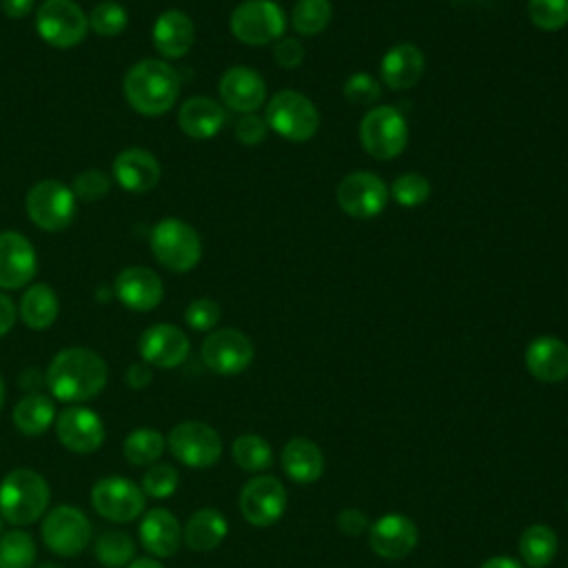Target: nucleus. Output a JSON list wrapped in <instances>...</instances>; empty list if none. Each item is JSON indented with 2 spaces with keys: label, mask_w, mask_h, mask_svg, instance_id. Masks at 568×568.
I'll return each instance as SVG.
<instances>
[{
  "label": "nucleus",
  "mask_w": 568,
  "mask_h": 568,
  "mask_svg": "<svg viewBox=\"0 0 568 568\" xmlns=\"http://www.w3.org/2000/svg\"><path fill=\"white\" fill-rule=\"evenodd\" d=\"M106 362L91 348H62L44 373V384L51 395L67 404L93 399L106 386Z\"/></svg>",
  "instance_id": "obj_1"
},
{
  "label": "nucleus",
  "mask_w": 568,
  "mask_h": 568,
  "mask_svg": "<svg viewBox=\"0 0 568 568\" xmlns=\"http://www.w3.org/2000/svg\"><path fill=\"white\" fill-rule=\"evenodd\" d=\"M122 89L126 102L138 113L155 118L175 104L180 95V75L169 62L144 58L126 71Z\"/></svg>",
  "instance_id": "obj_2"
},
{
  "label": "nucleus",
  "mask_w": 568,
  "mask_h": 568,
  "mask_svg": "<svg viewBox=\"0 0 568 568\" xmlns=\"http://www.w3.org/2000/svg\"><path fill=\"white\" fill-rule=\"evenodd\" d=\"M49 499L47 479L31 468L11 470L0 484V515L13 526L38 521L47 513Z\"/></svg>",
  "instance_id": "obj_3"
},
{
  "label": "nucleus",
  "mask_w": 568,
  "mask_h": 568,
  "mask_svg": "<svg viewBox=\"0 0 568 568\" xmlns=\"http://www.w3.org/2000/svg\"><path fill=\"white\" fill-rule=\"evenodd\" d=\"M151 253L171 273H186L202 257L197 231L180 217H162L151 229Z\"/></svg>",
  "instance_id": "obj_4"
},
{
  "label": "nucleus",
  "mask_w": 568,
  "mask_h": 568,
  "mask_svg": "<svg viewBox=\"0 0 568 568\" xmlns=\"http://www.w3.org/2000/svg\"><path fill=\"white\" fill-rule=\"evenodd\" d=\"M264 120L271 131L288 142H306L317 133L320 113L317 106L300 91H277L264 111Z\"/></svg>",
  "instance_id": "obj_5"
},
{
  "label": "nucleus",
  "mask_w": 568,
  "mask_h": 568,
  "mask_svg": "<svg viewBox=\"0 0 568 568\" xmlns=\"http://www.w3.org/2000/svg\"><path fill=\"white\" fill-rule=\"evenodd\" d=\"M406 142L408 124L404 115L390 104L373 106L359 120V144L375 160L397 158L406 149Z\"/></svg>",
  "instance_id": "obj_6"
},
{
  "label": "nucleus",
  "mask_w": 568,
  "mask_h": 568,
  "mask_svg": "<svg viewBox=\"0 0 568 568\" xmlns=\"http://www.w3.org/2000/svg\"><path fill=\"white\" fill-rule=\"evenodd\" d=\"M229 27L240 42L260 47L282 38L286 16L275 0H244L231 11Z\"/></svg>",
  "instance_id": "obj_7"
},
{
  "label": "nucleus",
  "mask_w": 568,
  "mask_h": 568,
  "mask_svg": "<svg viewBox=\"0 0 568 568\" xmlns=\"http://www.w3.org/2000/svg\"><path fill=\"white\" fill-rule=\"evenodd\" d=\"M75 195L71 186L60 180L36 182L24 200L29 220L42 231H62L75 217Z\"/></svg>",
  "instance_id": "obj_8"
},
{
  "label": "nucleus",
  "mask_w": 568,
  "mask_h": 568,
  "mask_svg": "<svg viewBox=\"0 0 568 568\" xmlns=\"http://www.w3.org/2000/svg\"><path fill=\"white\" fill-rule=\"evenodd\" d=\"M36 31L47 44L71 49L84 40L89 18L73 0H44L36 11Z\"/></svg>",
  "instance_id": "obj_9"
},
{
  "label": "nucleus",
  "mask_w": 568,
  "mask_h": 568,
  "mask_svg": "<svg viewBox=\"0 0 568 568\" xmlns=\"http://www.w3.org/2000/svg\"><path fill=\"white\" fill-rule=\"evenodd\" d=\"M171 455L189 468H209L222 457L220 433L204 422H180L166 437Z\"/></svg>",
  "instance_id": "obj_10"
},
{
  "label": "nucleus",
  "mask_w": 568,
  "mask_h": 568,
  "mask_svg": "<svg viewBox=\"0 0 568 568\" xmlns=\"http://www.w3.org/2000/svg\"><path fill=\"white\" fill-rule=\"evenodd\" d=\"M40 532L51 552L60 557H75L89 546L91 521L78 506L62 504L44 515Z\"/></svg>",
  "instance_id": "obj_11"
},
{
  "label": "nucleus",
  "mask_w": 568,
  "mask_h": 568,
  "mask_svg": "<svg viewBox=\"0 0 568 568\" xmlns=\"http://www.w3.org/2000/svg\"><path fill=\"white\" fill-rule=\"evenodd\" d=\"M237 506H240L242 517L248 524L266 528L282 519L284 510L288 506V495H286L284 484L277 477L257 475L242 486Z\"/></svg>",
  "instance_id": "obj_12"
},
{
  "label": "nucleus",
  "mask_w": 568,
  "mask_h": 568,
  "mask_svg": "<svg viewBox=\"0 0 568 568\" xmlns=\"http://www.w3.org/2000/svg\"><path fill=\"white\" fill-rule=\"evenodd\" d=\"M91 504L95 513L109 521H133L144 510V493L126 477L109 475L100 477L91 486Z\"/></svg>",
  "instance_id": "obj_13"
},
{
  "label": "nucleus",
  "mask_w": 568,
  "mask_h": 568,
  "mask_svg": "<svg viewBox=\"0 0 568 568\" xmlns=\"http://www.w3.org/2000/svg\"><path fill=\"white\" fill-rule=\"evenodd\" d=\"M202 362L217 375H237L253 362V342L237 328L211 331L200 348Z\"/></svg>",
  "instance_id": "obj_14"
},
{
  "label": "nucleus",
  "mask_w": 568,
  "mask_h": 568,
  "mask_svg": "<svg viewBox=\"0 0 568 568\" xmlns=\"http://www.w3.org/2000/svg\"><path fill=\"white\" fill-rule=\"evenodd\" d=\"M388 186L384 180L368 171H353L337 184L339 209L355 220H371L386 209Z\"/></svg>",
  "instance_id": "obj_15"
},
{
  "label": "nucleus",
  "mask_w": 568,
  "mask_h": 568,
  "mask_svg": "<svg viewBox=\"0 0 568 568\" xmlns=\"http://www.w3.org/2000/svg\"><path fill=\"white\" fill-rule=\"evenodd\" d=\"M55 435L71 453H93L104 442V422L87 406H69L55 415Z\"/></svg>",
  "instance_id": "obj_16"
},
{
  "label": "nucleus",
  "mask_w": 568,
  "mask_h": 568,
  "mask_svg": "<svg viewBox=\"0 0 568 568\" xmlns=\"http://www.w3.org/2000/svg\"><path fill=\"white\" fill-rule=\"evenodd\" d=\"M419 530L415 521L402 513H386L368 528V544L384 559H404L415 550Z\"/></svg>",
  "instance_id": "obj_17"
},
{
  "label": "nucleus",
  "mask_w": 568,
  "mask_h": 568,
  "mask_svg": "<svg viewBox=\"0 0 568 568\" xmlns=\"http://www.w3.org/2000/svg\"><path fill=\"white\" fill-rule=\"evenodd\" d=\"M138 351L142 362L158 368H175L180 366L191 351L189 337L182 328L173 324H153L149 326L138 342Z\"/></svg>",
  "instance_id": "obj_18"
},
{
  "label": "nucleus",
  "mask_w": 568,
  "mask_h": 568,
  "mask_svg": "<svg viewBox=\"0 0 568 568\" xmlns=\"http://www.w3.org/2000/svg\"><path fill=\"white\" fill-rule=\"evenodd\" d=\"M38 271L33 244L18 231L0 233V288L16 291L27 286Z\"/></svg>",
  "instance_id": "obj_19"
},
{
  "label": "nucleus",
  "mask_w": 568,
  "mask_h": 568,
  "mask_svg": "<svg viewBox=\"0 0 568 568\" xmlns=\"http://www.w3.org/2000/svg\"><path fill=\"white\" fill-rule=\"evenodd\" d=\"M113 293L122 306L135 313L153 311L164 297V284L149 266H126L118 273Z\"/></svg>",
  "instance_id": "obj_20"
},
{
  "label": "nucleus",
  "mask_w": 568,
  "mask_h": 568,
  "mask_svg": "<svg viewBox=\"0 0 568 568\" xmlns=\"http://www.w3.org/2000/svg\"><path fill=\"white\" fill-rule=\"evenodd\" d=\"M222 102L235 113H255L266 98L264 78L248 67H231L217 84Z\"/></svg>",
  "instance_id": "obj_21"
},
{
  "label": "nucleus",
  "mask_w": 568,
  "mask_h": 568,
  "mask_svg": "<svg viewBox=\"0 0 568 568\" xmlns=\"http://www.w3.org/2000/svg\"><path fill=\"white\" fill-rule=\"evenodd\" d=\"M111 171H113L115 182L129 193H146L162 178V166H160L158 158L151 151L140 149V146L120 151L113 160Z\"/></svg>",
  "instance_id": "obj_22"
},
{
  "label": "nucleus",
  "mask_w": 568,
  "mask_h": 568,
  "mask_svg": "<svg viewBox=\"0 0 568 568\" xmlns=\"http://www.w3.org/2000/svg\"><path fill=\"white\" fill-rule=\"evenodd\" d=\"M528 373L546 384H557L568 377V344L555 335L535 337L524 355Z\"/></svg>",
  "instance_id": "obj_23"
},
{
  "label": "nucleus",
  "mask_w": 568,
  "mask_h": 568,
  "mask_svg": "<svg viewBox=\"0 0 568 568\" xmlns=\"http://www.w3.org/2000/svg\"><path fill=\"white\" fill-rule=\"evenodd\" d=\"M153 47L162 58L175 60L191 51L195 40V27L193 20L180 11V9H166L162 11L153 22Z\"/></svg>",
  "instance_id": "obj_24"
},
{
  "label": "nucleus",
  "mask_w": 568,
  "mask_h": 568,
  "mask_svg": "<svg viewBox=\"0 0 568 568\" xmlns=\"http://www.w3.org/2000/svg\"><path fill=\"white\" fill-rule=\"evenodd\" d=\"M422 73H424V53L410 42H399L390 47L379 62L382 82L393 91H406L415 87Z\"/></svg>",
  "instance_id": "obj_25"
},
{
  "label": "nucleus",
  "mask_w": 568,
  "mask_h": 568,
  "mask_svg": "<svg viewBox=\"0 0 568 568\" xmlns=\"http://www.w3.org/2000/svg\"><path fill=\"white\" fill-rule=\"evenodd\" d=\"M226 122V113L220 102L206 95H193L182 102L178 111V126L193 140H211Z\"/></svg>",
  "instance_id": "obj_26"
},
{
  "label": "nucleus",
  "mask_w": 568,
  "mask_h": 568,
  "mask_svg": "<svg viewBox=\"0 0 568 568\" xmlns=\"http://www.w3.org/2000/svg\"><path fill=\"white\" fill-rule=\"evenodd\" d=\"M140 541L153 557H173L182 544V526L171 510L153 508L140 521Z\"/></svg>",
  "instance_id": "obj_27"
},
{
  "label": "nucleus",
  "mask_w": 568,
  "mask_h": 568,
  "mask_svg": "<svg viewBox=\"0 0 568 568\" xmlns=\"http://www.w3.org/2000/svg\"><path fill=\"white\" fill-rule=\"evenodd\" d=\"M282 468L295 484H313L324 475V453L308 437H291L280 455Z\"/></svg>",
  "instance_id": "obj_28"
},
{
  "label": "nucleus",
  "mask_w": 568,
  "mask_h": 568,
  "mask_svg": "<svg viewBox=\"0 0 568 568\" xmlns=\"http://www.w3.org/2000/svg\"><path fill=\"white\" fill-rule=\"evenodd\" d=\"M229 532V524L217 508L195 510L182 528V539L193 552L215 550Z\"/></svg>",
  "instance_id": "obj_29"
},
{
  "label": "nucleus",
  "mask_w": 568,
  "mask_h": 568,
  "mask_svg": "<svg viewBox=\"0 0 568 568\" xmlns=\"http://www.w3.org/2000/svg\"><path fill=\"white\" fill-rule=\"evenodd\" d=\"M20 317L22 322L33 328V331H44L49 328L55 317H58V311H60V302H58V295L55 291L49 286V284H42V282H36L31 284L24 293H22V300H20Z\"/></svg>",
  "instance_id": "obj_30"
},
{
  "label": "nucleus",
  "mask_w": 568,
  "mask_h": 568,
  "mask_svg": "<svg viewBox=\"0 0 568 568\" xmlns=\"http://www.w3.org/2000/svg\"><path fill=\"white\" fill-rule=\"evenodd\" d=\"M13 426L24 435H42L55 422V406L53 399L42 393H27L11 413Z\"/></svg>",
  "instance_id": "obj_31"
},
{
  "label": "nucleus",
  "mask_w": 568,
  "mask_h": 568,
  "mask_svg": "<svg viewBox=\"0 0 568 568\" xmlns=\"http://www.w3.org/2000/svg\"><path fill=\"white\" fill-rule=\"evenodd\" d=\"M559 548L557 532L546 524H532L519 535V555L528 568H546Z\"/></svg>",
  "instance_id": "obj_32"
},
{
  "label": "nucleus",
  "mask_w": 568,
  "mask_h": 568,
  "mask_svg": "<svg viewBox=\"0 0 568 568\" xmlns=\"http://www.w3.org/2000/svg\"><path fill=\"white\" fill-rule=\"evenodd\" d=\"M166 448V439L155 428H135L126 435L122 453L133 466H151L155 464Z\"/></svg>",
  "instance_id": "obj_33"
},
{
  "label": "nucleus",
  "mask_w": 568,
  "mask_h": 568,
  "mask_svg": "<svg viewBox=\"0 0 568 568\" xmlns=\"http://www.w3.org/2000/svg\"><path fill=\"white\" fill-rule=\"evenodd\" d=\"M93 555L104 568H126L133 561L135 544L124 530H106L95 539Z\"/></svg>",
  "instance_id": "obj_34"
},
{
  "label": "nucleus",
  "mask_w": 568,
  "mask_h": 568,
  "mask_svg": "<svg viewBox=\"0 0 568 568\" xmlns=\"http://www.w3.org/2000/svg\"><path fill=\"white\" fill-rule=\"evenodd\" d=\"M231 453H233L235 464H237L242 470H248V473L266 470V468H271V464H273L271 444H268L264 437L253 435V433H246V435L235 437V442H233V446H231Z\"/></svg>",
  "instance_id": "obj_35"
},
{
  "label": "nucleus",
  "mask_w": 568,
  "mask_h": 568,
  "mask_svg": "<svg viewBox=\"0 0 568 568\" xmlns=\"http://www.w3.org/2000/svg\"><path fill=\"white\" fill-rule=\"evenodd\" d=\"M331 16V0H297L291 13V24L302 36H317L328 27Z\"/></svg>",
  "instance_id": "obj_36"
},
{
  "label": "nucleus",
  "mask_w": 568,
  "mask_h": 568,
  "mask_svg": "<svg viewBox=\"0 0 568 568\" xmlns=\"http://www.w3.org/2000/svg\"><path fill=\"white\" fill-rule=\"evenodd\" d=\"M36 541L24 530H9L0 535V568H33Z\"/></svg>",
  "instance_id": "obj_37"
},
{
  "label": "nucleus",
  "mask_w": 568,
  "mask_h": 568,
  "mask_svg": "<svg viewBox=\"0 0 568 568\" xmlns=\"http://www.w3.org/2000/svg\"><path fill=\"white\" fill-rule=\"evenodd\" d=\"M87 18H89V29L95 31L98 36H106V38L122 33L129 24V13H126L124 4H120L115 0L98 2Z\"/></svg>",
  "instance_id": "obj_38"
},
{
  "label": "nucleus",
  "mask_w": 568,
  "mask_h": 568,
  "mask_svg": "<svg viewBox=\"0 0 568 568\" xmlns=\"http://www.w3.org/2000/svg\"><path fill=\"white\" fill-rule=\"evenodd\" d=\"M393 200L404 209L422 206L430 197V182L419 173H404L390 184Z\"/></svg>",
  "instance_id": "obj_39"
},
{
  "label": "nucleus",
  "mask_w": 568,
  "mask_h": 568,
  "mask_svg": "<svg viewBox=\"0 0 568 568\" xmlns=\"http://www.w3.org/2000/svg\"><path fill=\"white\" fill-rule=\"evenodd\" d=\"M528 18L539 31H559L568 24V0H528Z\"/></svg>",
  "instance_id": "obj_40"
},
{
  "label": "nucleus",
  "mask_w": 568,
  "mask_h": 568,
  "mask_svg": "<svg viewBox=\"0 0 568 568\" xmlns=\"http://www.w3.org/2000/svg\"><path fill=\"white\" fill-rule=\"evenodd\" d=\"M180 484V475L178 468L164 462H155L146 468V473L142 475V493L153 497V499H166L175 493Z\"/></svg>",
  "instance_id": "obj_41"
},
{
  "label": "nucleus",
  "mask_w": 568,
  "mask_h": 568,
  "mask_svg": "<svg viewBox=\"0 0 568 568\" xmlns=\"http://www.w3.org/2000/svg\"><path fill=\"white\" fill-rule=\"evenodd\" d=\"M71 191L75 200L98 202L111 191V178L102 169H87L73 180Z\"/></svg>",
  "instance_id": "obj_42"
},
{
  "label": "nucleus",
  "mask_w": 568,
  "mask_h": 568,
  "mask_svg": "<svg viewBox=\"0 0 568 568\" xmlns=\"http://www.w3.org/2000/svg\"><path fill=\"white\" fill-rule=\"evenodd\" d=\"M220 313H222V308H220V304H217L215 300H211V297H197V300H193V302L186 306L184 320H186V324H189L193 331L204 333V331H213V328H215V324L220 322Z\"/></svg>",
  "instance_id": "obj_43"
},
{
  "label": "nucleus",
  "mask_w": 568,
  "mask_h": 568,
  "mask_svg": "<svg viewBox=\"0 0 568 568\" xmlns=\"http://www.w3.org/2000/svg\"><path fill=\"white\" fill-rule=\"evenodd\" d=\"M344 98L353 104H373L379 98V82L371 73H353L344 82Z\"/></svg>",
  "instance_id": "obj_44"
},
{
  "label": "nucleus",
  "mask_w": 568,
  "mask_h": 568,
  "mask_svg": "<svg viewBox=\"0 0 568 568\" xmlns=\"http://www.w3.org/2000/svg\"><path fill=\"white\" fill-rule=\"evenodd\" d=\"M268 124L264 120V115H257V113H244L237 122H235V138L246 144V146H253V144H260L266 135H268Z\"/></svg>",
  "instance_id": "obj_45"
},
{
  "label": "nucleus",
  "mask_w": 568,
  "mask_h": 568,
  "mask_svg": "<svg viewBox=\"0 0 568 568\" xmlns=\"http://www.w3.org/2000/svg\"><path fill=\"white\" fill-rule=\"evenodd\" d=\"M273 55H275L280 67L295 69V67L302 64L306 51H304V44L300 40H295V38H280V40H275Z\"/></svg>",
  "instance_id": "obj_46"
},
{
  "label": "nucleus",
  "mask_w": 568,
  "mask_h": 568,
  "mask_svg": "<svg viewBox=\"0 0 568 568\" xmlns=\"http://www.w3.org/2000/svg\"><path fill=\"white\" fill-rule=\"evenodd\" d=\"M337 528L339 532L348 535V537H359L364 532H368L371 524H368V517L364 510L359 508H342L337 513Z\"/></svg>",
  "instance_id": "obj_47"
},
{
  "label": "nucleus",
  "mask_w": 568,
  "mask_h": 568,
  "mask_svg": "<svg viewBox=\"0 0 568 568\" xmlns=\"http://www.w3.org/2000/svg\"><path fill=\"white\" fill-rule=\"evenodd\" d=\"M153 379V373H151V366L146 362H135L126 368V384L135 390H142L151 384Z\"/></svg>",
  "instance_id": "obj_48"
},
{
  "label": "nucleus",
  "mask_w": 568,
  "mask_h": 568,
  "mask_svg": "<svg viewBox=\"0 0 568 568\" xmlns=\"http://www.w3.org/2000/svg\"><path fill=\"white\" fill-rule=\"evenodd\" d=\"M16 317H18V311L13 300L7 293H0V337L13 328Z\"/></svg>",
  "instance_id": "obj_49"
},
{
  "label": "nucleus",
  "mask_w": 568,
  "mask_h": 568,
  "mask_svg": "<svg viewBox=\"0 0 568 568\" xmlns=\"http://www.w3.org/2000/svg\"><path fill=\"white\" fill-rule=\"evenodd\" d=\"M36 0H0V9L9 18H24L31 13Z\"/></svg>",
  "instance_id": "obj_50"
},
{
  "label": "nucleus",
  "mask_w": 568,
  "mask_h": 568,
  "mask_svg": "<svg viewBox=\"0 0 568 568\" xmlns=\"http://www.w3.org/2000/svg\"><path fill=\"white\" fill-rule=\"evenodd\" d=\"M479 568H524L517 559H513V557H490V559H486Z\"/></svg>",
  "instance_id": "obj_51"
},
{
  "label": "nucleus",
  "mask_w": 568,
  "mask_h": 568,
  "mask_svg": "<svg viewBox=\"0 0 568 568\" xmlns=\"http://www.w3.org/2000/svg\"><path fill=\"white\" fill-rule=\"evenodd\" d=\"M126 568H164L155 557H140V559H133Z\"/></svg>",
  "instance_id": "obj_52"
},
{
  "label": "nucleus",
  "mask_w": 568,
  "mask_h": 568,
  "mask_svg": "<svg viewBox=\"0 0 568 568\" xmlns=\"http://www.w3.org/2000/svg\"><path fill=\"white\" fill-rule=\"evenodd\" d=\"M2 404H4V379L0 375V408H2Z\"/></svg>",
  "instance_id": "obj_53"
},
{
  "label": "nucleus",
  "mask_w": 568,
  "mask_h": 568,
  "mask_svg": "<svg viewBox=\"0 0 568 568\" xmlns=\"http://www.w3.org/2000/svg\"><path fill=\"white\" fill-rule=\"evenodd\" d=\"M38 568H60V566H55V564H40Z\"/></svg>",
  "instance_id": "obj_54"
},
{
  "label": "nucleus",
  "mask_w": 568,
  "mask_h": 568,
  "mask_svg": "<svg viewBox=\"0 0 568 568\" xmlns=\"http://www.w3.org/2000/svg\"><path fill=\"white\" fill-rule=\"evenodd\" d=\"M0 532H2V515H0Z\"/></svg>",
  "instance_id": "obj_55"
}]
</instances>
